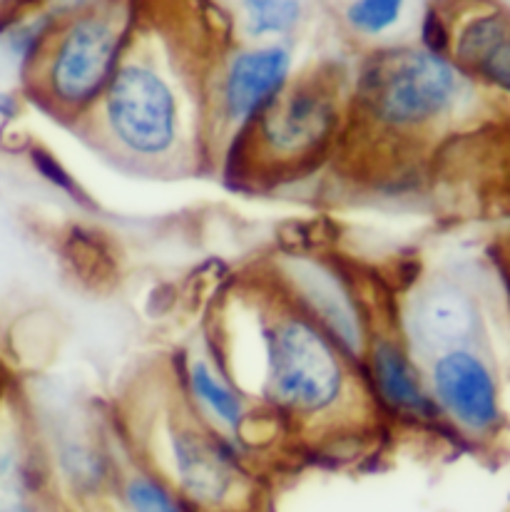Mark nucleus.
Wrapping results in <instances>:
<instances>
[{"label":"nucleus","mask_w":510,"mask_h":512,"mask_svg":"<svg viewBox=\"0 0 510 512\" xmlns=\"http://www.w3.org/2000/svg\"><path fill=\"white\" fill-rule=\"evenodd\" d=\"M204 341L259 411L304 438L356 435L379 416L359 363L262 271L222 291Z\"/></svg>","instance_id":"1"},{"label":"nucleus","mask_w":510,"mask_h":512,"mask_svg":"<svg viewBox=\"0 0 510 512\" xmlns=\"http://www.w3.org/2000/svg\"><path fill=\"white\" fill-rule=\"evenodd\" d=\"M200 60L175 45H130L80 135L110 162L147 177H185L209 165Z\"/></svg>","instance_id":"2"},{"label":"nucleus","mask_w":510,"mask_h":512,"mask_svg":"<svg viewBox=\"0 0 510 512\" xmlns=\"http://www.w3.org/2000/svg\"><path fill=\"white\" fill-rule=\"evenodd\" d=\"M486 97L451 55L381 45L351 75L349 122L384 140L423 145L473 120Z\"/></svg>","instance_id":"3"},{"label":"nucleus","mask_w":510,"mask_h":512,"mask_svg":"<svg viewBox=\"0 0 510 512\" xmlns=\"http://www.w3.org/2000/svg\"><path fill=\"white\" fill-rule=\"evenodd\" d=\"M132 428L130 455L162 475L195 512H262L264 488L249 450L202 423L177 381L142 408Z\"/></svg>","instance_id":"4"},{"label":"nucleus","mask_w":510,"mask_h":512,"mask_svg":"<svg viewBox=\"0 0 510 512\" xmlns=\"http://www.w3.org/2000/svg\"><path fill=\"white\" fill-rule=\"evenodd\" d=\"M132 33V10L120 0L63 18L23 80L30 100L78 130L110 85Z\"/></svg>","instance_id":"5"},{"label":"nucleus","mask_w":510,"mask_h":512,"mask_svg":"<svg viewBox=\"0 0 510 512\" xmlns=\"http://www.w3.org/2000/svg\"><path fill=\"white\" fill-rule=\"evenodd\" d=\"M351 78L324 65L297 75L252 127L234 160L264 177L294 174L324 160L349 125Z\"/></svg>","instance_id":"6"},{"label":"nucleus","mask_w":510,"mask_h":512,"mask_svg":"<svg viewBox=\"0 0 510 512\" xmlns=\"http://www.w3.org/2000/svg\"><path fill=\"white\" fill-rule=\"evenodd\" d=\"M297 78L292 43L237 45L214 60L204 83L209 165L232 160L244 137Z\"/></svg>","instance_id":"7"},{"label":"nucleus","mask_w":510,"mask_h":512,"mask_svg":"<svg viewBox=\"0 0 510 512\" xmlns=\"http://www.w3.org/2000/svg\"><path fill=\"white\" fill-rule=\"evenodd\" d=\"M262 274L346 356L361 361L376 314L346 266L324 254L284 252Z\"/></svg>","instance_id":"8"},{"label":"nucleus","mask_w":510,"mask_h":512,"mask_svg":"<svg viewBox=\"0 0 510 512\" xmlns=\"http://www.w3.org/2000/svg\"><path fill=\"white\" fill-rule=\"evenodd\" d=\"M441 426L468 445H491L506 433V386L486 343L458 346L423 361Z\"/></svg>","instance_id":"9"},{"label":"nucleus","mask_w":510,"mask_h":512,"mask_svg":"<svg viewBox=\"0 0 510 512\" xmlns=\"http://www.w3.org/2000/svg\"><path fill=\"white\" fill-rule=\"evenodd\" d=\"M394 326L418 361L458 346L486 343V311L478 296L446 274L416 281L396 309Z\"/></svg>","instance_id":"10"},{"label":"nucleus","mask_w":510,"mask_h":512,"mask_svg":"<svg viewBox=\"0 0 510 512\" xmlns=\"http://www.w3.org/2000/svg\"><path fill=\"white\" fill-rule=\"evenodd\" d=\"M175 381L192 413L209 428L244 445L252 458H257L267 445L264 433L282 428L234 386L232 378L212 356L207 341L204 346L187 348L185 356L180 358V371Z\"/></svg>","instance_id":"11"},{"label":"nucleus","mask_w":510,"mask_h":512,"mask_svg":"<svg viewBox=\"0 0 510 512\" xmlns=\"http://www.w3.org/2000/svg\"><path fill=\"white\" fill-rule=\"evenodd\" d=\"M359 368L379 416L404 426L443 428L428 393L423 363L401 339L394 321L376 319Z\"/></svg>","instance_id":"12"},{"label":"nucleus","mask_w":510,"mask_h":512,"mask_svg":"<svg viewBox=\"0 0 510 512\" xmlns=\"http://www.w3.org/2000/svg\"><path fill=\"white\" fill-rule=\"evenodd\" d=\"M50 473L60 500L93 505L112 495L117 478V455L93 430L68 428L58 438L43 440Z\"/></svg>","instance_id":"13"},{"label":"nucleus","mask_w":510,"mask_h":512,"mask_svg":"<svg viewBox=\"0 0 510 512\" xmlns=\"http://www.w3.org/2000/svg\"><path fill=\"white\" fill-rule=\"evenodd\" d=\"M510 38V13L496 0H478L461 20H451V58L473 78Z\"/></svg>","instance_id":"14"},{"label":"nucleus","mask_w":510,"mask_h":512,"mask_svg":"<svg viewBox=\"0 0 510 512\" xmlns=\"http://www.w3.org/2000/svg\"><path fill=\"white\" fill-rule=\"evenodd\" d=\"M112 495L125 512H195L162 475L135 455L117 463Z\"/></svg>","instance_id":"15"},{"label":"nucleus","mask_w":510,"mask_h":512,"mask_svg":"<svg viewBox=\"0 0 510 512\" xmlns=\"http://www.w3.org/2000/svg\"><path fill=\"white\" fill-rule=\"evenodd\" d=\"M302 20V0H242L239 3V23L249 43H289Z\"/></svg>","instance_id":"16"},{"label":"nucleus","mask_w":510,"mask_h":512,"mask_svg":"<svg viewBox=\"0 0 510 512\" xmlns=\"http://www.w3.org/2000/svg\"><path fill=\"white\" fill-rule=\"evenodd\" d=\"M408 0H349L344 8V25L354 38L379 43L401 25Z\"/></svg>","instance_id":"17"},{"label":"nucleus","mask_w":510,"mask_h":512,"mask_svg":"<svg viewBox=\"0 0 510 512\" xmlns=\"http://www.w3.org/2000/svg\"><path fill=\"white\" fill-rule=\"evenodd\" d=\"M58 490H28L0 485V512H63Z\"/></svg>","instance_id":"18"},{"label":"nucleus","mask_w":510,"mask_h":512,"mask_svg":"<svg viewBox=\"0 0 510 512\" xmlns=\"http://www.w3.org/2000/svg\"><path fill=\"white\" fill-rule=\"evenodd\" d=\"M473 80L486 95L498 97L510 107V38L473 73Z\"/></svg>","instance_id":"19"},{"label":"nucleus","mask_w":510,"mask_h":512,"mask_svg":"<svg viewBox=\"0 0 510 512\" xmlns=\"http://www.w3.org/2000/svg\"><path fill=\"white\" fill-rule=\"evenodd\" d=\"M30 160H33L35 172H38L50 187L58 189V192H63L65 197L70 199H83V189H80L78 179L70 174L68 167H65L58 157L50 155L43 147H35V150H30Z\"/></svg>","instance_id":"20"},{"label":"nucleus","mask_w":510,"mask_h":512,"mask_svg":"<svg viewBox=\"0 0 510 512\" xmlns=\"http://www.w3.org/2000/svg\"><path fill=\"white\" fill-rule=\"evenodd\" d=\"M418 45L431 53H451V18L441 5H428L423 10L421 28H418Z\"/></svg>","instance_id":"21"},{"label":"nucleus","mask_w":510,"mask_h":512,"mask_svg":"<svg viewBox=\"0 0 510 512\" xmlns=\"http://www.w3.org/2000/svg\"><path fill=\"white\" fill-rule=\"evenodd\" d=\"M110 3V0H45V8L48 13H53L55 18H73V15L85 13V10H93L98 5Z\"/></svg>","instance_id":"22"}]
</instances>
